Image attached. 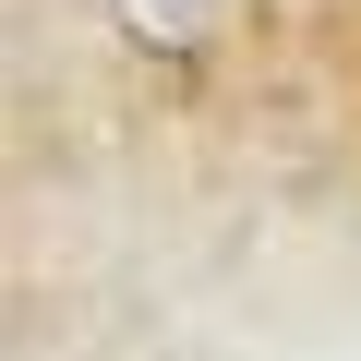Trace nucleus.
<instances>
[{
  "mask_svg": "<svg viewBox=\"0 0 361 361\" xmlns=\"http://www.w3.org/2000/svg\"><path fill=\"white\" fill-rule=\"evenodd\" d=\"M109 13H121V37H145V49H169V61H180V49L205 37L217 0H109Z\"/></svg>",
  "mask_w": 361,
  "mask_h": 361,
  "instance_id": "1",
  "label": "nucleus"
}]
</instances>
